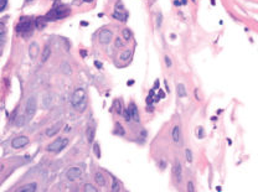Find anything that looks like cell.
<instances>
[{
    "instance_id": "cell-7",
    "label": "cell",
    "mask_w": 258,
    "mask_h": 192,
    "mask_svg": "<svg viewBox=\"0 0 258 192\" xmlns=\"http://www.w3.org/2000/svg\"><path fill=\"white\" fill-rule=\"evenodd\" d=\"M112 37H113V34L111 30H102L98 35V40L101 43H109Z\"/></svg>"
},
{
    "instance_id": "cell-42",
    "label": "cell",
    "mask_w": 258,
    "mask_h": 192,
    "mask_svg": "<svg viewBox=\"0 0 258 192\" xmlns=\"http://www.w3.org/2000/svg\"><path fill=\"white\" fill-rule=\"evenodd\" d=\"M70 130H71V128H70V126H66V128H65V131H70Z\"/></svg>"
},
{
    "instance_id": "cell-29",
    "label": "cell",
    "mask_w": 258,
    "mask_h": 192,
    "mask_svg": "<svg viewBox=\"0 0 258 192\" xmlns=\"http://www.w3.org/2000/svg\"><path fill=\"white\" fill-rule=\"evenodd\" d=\"M185 156H186V161H187V162H191V161H192V153H191L190 149H186Z\"/></svg>"
},
{
    "instance_id": "cell-16",
    "label": "cell",
    "mask_w": 258,
    "mask_h": 192,
    "mask_svg": "<svg viewBox=\"0 0 258 192\" xmlns=\"http://www.w3.org/2000/svg\"><path fill=\"white\" fill-rule=\"evenodd\" d=\"M37 185L36 184H27L25 186H22L21 189H19V192H34L36 191Z\"/></svg>"
},
{
    "instance_id": "cell-8",
    "label": "cell",
    "mask_w": 258,
    "mask_h": 192,
    "mask_svg": "<svg viewBox=\"0 0 258 192\" xmlns=\"http://www.w3.org/2000/svg\"><path fill=\"white\" fill-rule=\"evenodd\" d=\"M66 175H67V179H68V180L73 181V180L78 179V177L82 175V170H81L80 167H72V169H70V170L67 171Z\"/></svg>"
},
{
    "instance_id": "cell-38",
    "label": "cell",
    "mask_w": 258,
    "mask_h": 192,
    "mask_svg": "<svg viewBox=\"0 0 258 192\" xmlns=\"http://www.w3.org/2000/svg\"><path fill=\"white\" fill-rule=\"evenodd\" d=\"M94 66H96L97 68H102V63L98 62V61H94Z\"/></svg>"
},
{
    "instance_id": "cell-23",
    "label": "cell",
    "mask_w": 258,
    "mask_h": 192,
    "mask_svg": "<svg viewBox=\"0 0 258 192\" xmlns=\"http://www.w3.org/2000/svg\"><path fill=\"white\" fill-rule=\"evenodd\" d=\"M114 134H117V135H124L126 134V131H124V129H123V126L121 124H116Z\"/></svg>"
},
{
    "instance_id": "cell-10",
    "label": "cell",
    "mask_w": 258,
    "mask_h": 192,
    "mask_svg": "<svg viewBox=\"0 0 258 192\" xmlns=\"http://www.w3.org/2000/svg\"><path fill=\"white\" fill-rule=\"evenodd\" d=\"M173 172H174V176L176 179V181H181V175H182V170H181V164L179 161H175L174 164V167H173Z\"/></svg>"
},
{
    "instance_id": "cell-15",
    "label": "cell",
    "mask_w": 258,
    "mask_h": 192,
    "mask_svg": "<svg viewBox=\"0 0 258 192\" xmlns=\"http://www.w3.org/2000/svg\"><path fill=\"white\" fill-rule=\"evenodd\" d=\"M50 55H51V48H50L48 45H46L45 48H44V51H42V53H41V62H46L48 60Z\"/></svg>"
},
{
    "instance_id": "cell-41",
    "label": "cell",
    "mask_w": 258,
    "mask_h": 192,
    "mask_svg": "<svg viewBox=\"0 0 258 192\" xmlns=\"http://www.w3.org/2000/svg\"><path fill=\"white\" fill-rule=\"evenodd\" d=\"M174 4H175V5H176V6H179V5H180V4H181V2H180V1H174Z\"/></svg>"
},
{
    "instance_id": "cell-14",
    "label": "cell",
    "mask_w": 258,
    "mask_h": 192,
    "mask_svg": "<svg viewBox=\"0 0 258 192\" xmlns=\"http://www.w3.org/2000/svg\"><path fill=\"white\" fill-rule=\"evenodd\" d=\"M176 92H177V97H179V98H185V97L187 96L186 88H185V86H184L182 83H179V85L176 86Z\"/></svg>"
},
{
    "instance_id": "cell-28",
    "label": "cell",
    "mask_w": 258,
    "mask_h": 192,
    "mask_svg": "<svg viewBox=\"0 0 258 192\" xmlns=\"http://www.w3.org/2000/svg\"><path fill=\"white\" fill-rule=\"evenodd\" d=\"M85 191L86 192H97L98 190H97L94 186H92V185H90V184H86V185H85Z\"/></svg>"
},
{
    "instance_id": "cell-39",
    "label": "cell",
    "mask_w": 258,
    "mask_h": 192,
    "mask_svg": "<svg viewBox=\"0 0 258 192\" xmlns=\"http://www.w3.org/2000/svg\"><path fill=\"white\" fill-rule=\"evenodd\" d=\"M158 96L160 97V99H161V98H164V97H165V93H164L163 91H160V89H159V94H158Z\"/></svg>"
},
{
    "instance_id": "cell-30",
    "label": "cell",
    "mask_w": 258,
    "mask_h": 192,
    "mask_svg": "<svg viewBox=\"0 0 258 192\" xmlns=\"http://www.w3.org/2000/svg\"><path fill=\"white\" fill-rule=\"evenodd\" d=\"M124 119H126L127 121H129V120L131 119V114H130L129 109H126V110H124Z\"/></svg>"
},
{
    "instance_id": "cell-37",
    "label": "cell",
    "mask_w": 258,
    "mask_h": 192,
    "mask_svg": "<svg viewBox=\"0 0 258 192\" xmlns=\"http://www.w3.org/2000/svg\"><path fill=\"white\" fill-rule=\"evenodd\" d=\"M161 19H163V15H161V14H159V15H158V26H160V25H161Z\"/></svg>"
},
{
    "instance_id": "cell-17",
    "label": "cell",
    "mask_w": 258,
    "mask_h": 192,
    "mask_svg": "<svg viewBox=\"0 0 258 192\" xmlns=\"http://www.w3.org/2000/svg\"><path fill=\"white\" fill-rule=\"evenodd\" d=\"M113 17H116V19H118V20H121V21H127V17H128V15H127V12H121L119 10H116L114 12H113Z\"/></svg>"
},
{
    "instance_id": "cell-40",
    "label": "cell",
    "mask_w": 258,
    "mask_h": 192,
    "mask_svg": "<svg viewBox=\"0 0 258 192\" xmlns=\"http://www.w3.org/2000/svg\"><path fill=\"white\" fill-rule=\"evenodd\" d=\"M158 86H159V81H156V82H155V85H154V89H155Z\"/></svg>"
},
{
    "instance_id": "cell-9",
    "label": "cell",
    "mask_w": 258,
    "mask_h": 192,
    "mask_svg": "<svg viewBox=\"0 0 258 192\" xmlns=\"http://www.w3.org/2000/svg\"><path fill=\"white\" fill-rule=\"evenodd\" d=\"M128 109L130 112V114H131V119H134V121L139 123L140 117H139V110H138V107L135 105V103H130Z\"/></svg>"
},
{
    "instance_id": "cell-2",
    "label": "cell",
    "mask_w": 258,
    "mask_h": 192,
    "mask_svg": "<svg viewBox=\"0 0 258 192\" xmlns=\"http://www.w3.org/2000/svg\"><path fill=\"white\" fill-rule=\"evenodd\" d=\"M68 14H70V9H67L66 6H60V7H56V9H52L51 11H48L45 17L47 21H55V20H58V19L67 16Z\"/></svg>"
},
{
    "instance_id": "cell-1",
    "label": "cell",
    "mask_w": 258,
    "mask_h": 192,
    "mask_svg": "<svg viewBox=\"0 0 258 192\" xmlns=\"http://www.w3.org/2000/svg\"><path fill=\"white\" fill-rule=\"evenodd\" d=\"M71 104L78 112H83L86 109V107H87V98H86V92H85L83 88H77L73 92L72 99H71Z\"/></svg>"
},
{
    "instance_id": "cell-27",
    "label": "cell",
    "mask_w": 258,
    "mask_h": 192,
    "mask_svg": "<svg viewBox=\"0 0 258 192\" xmlns=\"http://www.w3.org/2000/svg\"><path fill=\"white\" fill-rule=\"evenodd\" d=\"M154 92H155V89H151L150 93H149V96L146 97V103L148 104H151L154 102Z\"/></svg>"
},
{
    "instance_id": "cell-6",
    "label": "cell",
    "mask_w": 258,
    "mask_h": 192,
    "mask_svg": "<svg viewBox=\"0 0 258 192\" xmlns=\"http://www.w3.org/2000/svg\"><path fill=\"white\" fill-rule=\"evenodd\" d=\"M29 144V138L27 136H17L15 139H12L11 141V146L14 149H20V148H24L25 145Z\"/></svg>"
},
{
    "instance_id": "cell-34",
    "label": "cell",
    "mask_w": 258,
    "mask_h": 192,
    "mask_svg": "<svg viewBox=\"0 0 258 192\" xmlns=\"http://www.w3.org/2000/svg\"><path fill=\"white\" fill-rule=\"evenodd\" d=\"M116 46H117V47H122V46H123V42L121 41V39H119V37H118V39H116Z\"/></svg>"
},
{
    "instance_id": "cell-35",
    "label": "cell",
    "mask_w": 258,
    "mask_h": 192,
    "mask_svg": "<svg viewBox=\"0 0 258 192\" xmlns=\"http://www.w3.org/2000/svg\"><path fill=\"white\" fill-rule=\"evenodd\" d=\"M197 136H199V138H202V136H204V130H202V128H199V130H197Z\"/></svg>"
},
{
    "instance_id": "cell-19",
    "label": "cell",
    "mask_w": 258,
    "mask_h": 192,
    "mask_svg": "<svg viewBox=\"0 0 258 192\" xmlns=\"http://www.w3.org/2000/svg\"><path fill=\"white\" fill-rule=\"evenodd\" d=\"M46 22H47L46 17H37V19H36V27H37L39 30H42V29L46 26Z\"/></svg>"
},
{
    "instance_id": "cell-25",
    "label": "cell",
    "mask_w": 258,
    "mask_h": 192,
    "mask_svg": "<svg viewBox=\"0 0 258 192\" xmlns=\"http://www.w3.org/2000/svg\"><path fill=\"white\" fill-rule=\"evenodd\" d=\"M114 109H116V113L117 114H122V104L119 100H116L114 102Z\"/></svg>"
},
{
    "instance_id": "cell-3",
    "label": "cell",
    "mask_w": 258,
    "mask_h": 192,
    "mask_svg": "<svg viewBox=\"0 0 258 192\" xmlns=\"http://www.w3.org/2000/svg\"><path fill=\"white\" fill-rule=\"evenodd\" d=\"M68 144V139L67 138H58L55 141H52L48 145V151L52 153H60L61 150H63Z\"/></svg>"
},
{
    "instance_id": "cell-26",
    "label": "cell",
    "mask_w": 258,
    "mask_h": 192,
    "mask_svg": "<svg viewBox=\"0 0 258 192\" xmlns=\"http://www.w3.org/2000/svg\"><path fill=\"white\" fill-rule=\"evenodd\" d=\"M93 151H94L96 158L101 159V150H99V144H98V143H96V144H94V146H93Z\"/></svg>"
},
{
    "instance_id": "cell-31",
    "label": "cell",
    "mask_w": 258,
    "mask_h": 192,
    "mask_svg": "<svg viewBox=\"0 0 258 192\" xmlns=\"http://www.w3.org/2000/svg\"><path fill=\"white\" fill-rule=\"evenodd\" d=\"M187 191H189V192H194V191H195L194 184H192L191 181H189V182H187Z\"/></svg>"
},
{
    "instance_id": "cell-22",
    "label": "cell",
    "mask_w": 258,
    "mask_h": 192,
    "mask_svg": "<svg viewBox=\"0 0 258 192\" xmlns=\"http://www.w3.org/2000/svg\"><path fill=\"white\" fill-rule=\"evenodd\" d=\"M121 190V186H119V182L116 177H113V184H112V192H118Z\"/></svg>"
},
{
    "instance_id": "cell-11",
    "label": "cell",
    "mask_w": 258,
    "mask_h": 192,
    "mask_svg": "<svg viewBox=\"0 0 258 192\" xmlns=\"http://www.w3.org/2000/svg\"><path fill=\"white\" fill-rule=\"evenodd\" d=\"M37 53H39V45L36 42H32L30 45V48H29V55L32 60H35L37 57Z\"/></svg>"
},
{
    "instance_id": "cell-13",
    "label": "cell",
    "mask_w": 258,
    "mask_h": 192,
    "mask_svg": "<svg viewBox=\"0 0 258 192\" xmlns=\"http://www.w3.org/2000/svg\"><path fill=\"white\" fill-rule=\"evenodd\" d=\"M171 136H173V140L174 143H180V139H181V134H180V126H174L173 128V131H171Z\"/></svg>"
},
{
    "instance_id": "cell-4",
    "label": "cell",
    "mask_w": 258,
    "mask_h": 192,
    "mask_svg": "<svg viewBox=\"0 0 258 192\" xmlns=\"http://www.w3.org/2000/svg\"><path fill=\"white\" fill-rule=\"evenodd\" d=\"M35 112H36V99L34 97H31V98H29V100L26 103V112H25L26 118L31 119L34 117Z\"/></svg>"
},
{
    "instance_id": "cell-32",
    "label": "cell",
    "mask_w": 258,
    "mask_h": 192,
    "mask_svg": "<svg viewBox=\"0 0 258 192\" xmlns=\"http://www.w3.org/2000/svg\"><path fill=\"white\" fill-rule=\"evenodd\" d=\"M6 4H7V0H0V11L5 9Z\"/></svg>"
},
{
    "instance_id": "cell-12",
    "label": "cell",
    "mask_w": 258,
    "mask_h": 192,
    "mask_svg": "<svg viewBox=\"0 0 258 192\" xmlns=\"http://www.w3.org/2000/svg\"><path fill=\"white\" fill-rule=\"evenodd\" d=\"M61 125H62V123H61V121H60V123H56L52 128H50V129L46 131V135H47V136H50V138H51V136H53V135H56V134L60 131Z\"/></svg>"
},
{
    "instance_id": "cell-33",
    "label": "cell",
    "mask_w": 258,
    "mask_h": 192,
    "mask_svg": "<svg viewBox=\"0 0 258 192\" xmlns=\"http://www.w3.org/2000/svg\"><path fill=\"white\" fill-rule=\"evenodd\" d=\"M165 65L168 66V67H171V60H170V57L169 56H165Z\"/></svg>"
},
{
    "instance_id": "cell-18",
    "label": "cell",
    "mask_w": 258,
    "mask_h": 192,
    "mask_svg": "<svg viewBox=\"0 0 258 192\" xmlns=\"http://www.w3.org/2000/svg\"><path fill=\"white\" fill-rule=\"evenodd\" d=\"M94 180H96V182H97L99 186H104V185H106V179H104V176H103L101 172H96Z\"/></svg>"
},
{
    "instance_id": "cell-43",
    "label": "cell",
    "mask_w": 258,
    "mask_h": 192,
    "mask_svg": "<svg viewBox=\"0 0 258 192\" xmlns=\"http://www.w3.org/2000/svg\"><path fill=\"white\" fill-rule=\"evenodd\" d=\"M2 169H4V166H2V165H0V171H1Z\"/></svg>"
},
{
    "instance_id": "cell-36",
    "label": "cell",
    "mask_w": 258,
    "mask_h": 192,
    "mask_svg": "<svg viewBox=\"0 0 258 192\" xmlns=\"http://www.w3.org/2000/svg\"><path fill=\"white\" fill-rule=\"evenodd\" d=\"M4 32H5V26L2 24H0V37L4 35Z\"/></svg>"
},
{
    "instance_id": "cell-20",
    "label": "cell",
    "mask_w": 258,
    "mask_h": 192,
    "mask_svg": "<svg viewBox=\"0 0 258 192\" xmlns=\"http://www.w3.org/2000/svg\"><path fill=\"white\" fill-rule=\"evenodd\" d=\"M94 133H96L94 128L93 126H90L88 130H87V140H88V143H93V140H94Z\"/></svg>"
},
{
    "instance_id": "cell-24",
    "label": "cell",
    "mask_w": 258,
    "mask_h": 192,
    "mask_svg": "<svg viewBox=\"0 0 258 192\" xmlns=\"http://www.w3.org/2000/svg\"><path fill=\"white\" fill-rule=\"evenodd\" d=\"M123 37H124L126 41H130V39H131V32H130L129 29H124V30H123Z\"/></svg>"
},
{
    "instance_id": "cell-44",
    "label": "cell",
    "mask_w": 258,
    "mask_h": 192,
    "mask_svg": "<svg viewBox=\"0 0 258 192\" xmlns=\"http://www.w3.org/2000/svg\"><path fill=\"white\" fill-rule=\"evenodd\" d=\"M85 1H86V2H91L92 0H85Z\"/></svg>"
},
{
    "instance_id": "cell-5",
    "label": "cell",
    "mask_w": 258,
    "mask_h": 192,
    "mask_svg": "<svg viewBox=\"0 0 258 192\" xmlns=\"http://www.w3.org/2000/svg\"><path fill=\"white\" fill-rule=\"evenodd\" d=\"M16 30H17V32H27V31H30L31 30V20L26 19V17L21 19L19 25H17V27H16Z\"/></svg>"
},
{
    "instance_id": "cell-21",
    "label": "cell",
    "mask_w": 258,
    "mask_h": 192,
    "mask_svg": "<svg viewBox=\"0 0 258 192\" xmlns=\"http://www.w3.org/2000/svg\"><path fill=\"white\" fill-rule=\"evenodd\" d=\"M130 56H131V51H130V50H126V51H123V52L121 53V60L128 61L129 58H130Z\"/></svg>"
}]
</instances>
